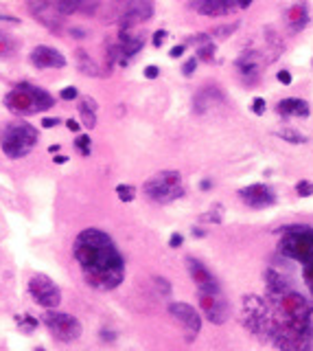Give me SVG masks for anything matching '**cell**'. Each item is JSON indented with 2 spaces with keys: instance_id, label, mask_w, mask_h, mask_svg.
<instances>
[{
  "instance_id": "obj_3",
  "label": "cell",
  "mask_w": 313,
  "mask_h": 351,
  "mask_svg": "<svg viewBox=\"0 0 313 351\" xmlns=\"http://www.w3.org/2000/svg\"><path fill=\"white\" fill-rule=\"evenodd\" d=\"M143 193L156 204H169L184 195V185H182V173L176 169L158 171L143 185Z\"/></svg>"
},
{
  "instance_id": "obj_42",
  "label": "cell",
  "mask_w": 313,
  "mask_h": 351,
  "mask_svg": "<svg viewBox=\"0 0 313 351\" xmlns=\"http://www.w3.org/2000/svg\"><path fill=\"white\" fill-rule=\"evenodd\" d=\"M182 244H184V237H182L180 233H173V235L169 237V246L171 248H180Z\"/></svg>"
},
{
  "instance_id": "obj_8",
  "label": "cell",
  "mask_w": 313,
  "mask_h": 351,
  "mask_svg": "<svg viewBox=\"0 0 313 351\" xmlns=\"http://www.w3.org/2000/svg\"><path fill=\"white\" fill-rule=\"evenodd\" d=\"M197 301L204 318H208L213 325H223L230 318V307L221 292H197Z\"/></svg>"
},
{
  "instance_id": "obj_10",
  "label": "cell",
  "mask_w": 313,
  "mask_h": 351,
  "mask_svg": "<svg viewBox=\"0 0 313 351\" xmlns=\"http://www.w3.org/2000/svg\"><path fill=\"white\" fill-rule=\"evenodd\" d=\"M239 197L252 209H267L276 202V193L272 191L269 185L257 182V185H247L243 189H239Z\"/></svg>"
},
{
  "instance_id": "obj_32",
  "label": "cell",
  "mask_w": 313,
  "mask_h": 351,
  "mask_svg": "<svg viewBox=\"0 0 313 351\" xmlns=\"http://www.w3.org/2000/svg\"><path fill=\"white\" fill-rule=\"evenodd\" d=\"M265 99L263 97H254V101H252V112L257 114V116H261V114H265Z\"/></svg>"
},
{
  "instance_id": "obj_12",
  "label": "cell",
  "mask_w": 313,
  "mask_h": 351,
  "mask_svg": "<svg viewBox=\"0 0 313 351\" xmlns=\"http://www.w3.org/2000/svg\"><path fill=\"white\" fill-rule=\"evenodd\" d=\"M151 16H154V0H132L125 16L119 20V27L121 31H129L140 22H147Z\"/></svg>"
},
{
  "instance_id": "obj_7",
  "label": "cell",
  "mask_w": 313,
  "mask_h": 351,
  "mask_svg": "<svg viewBox=\"0 0 313 351\" xmlns=\"http://www.w3.org/2000/svg\"><path fill=\"white\" fill-rule=\"evenodd\" d=\"M3 104L9 112L18 114V116L35 114L38 112V106H35V99H33V84H18L13 90L5 94Z\"/></svg>"
},
{
  "instance_id": "obj_50",
  "label": "cell",
  "mask_w": 313,
  "mask_h": 351,
  "mask_svg": "<svg viewBox=\"0 0 313 351\" xmlns=\"http://www.w3.org/2000/svg\"><path fill=\"white\" fill-rule=\"evenodd\" d=\"M72 35H79V38H83V31H81V29H72Z\"/></svg>"
},
{
  "instance_id": "obj_22",
  "label": "cell",
  "mask_w": 313,
  "mask_h": 351,
  "mask_svg": "<svg viewBox=\"0 0 313 351\" xmlns=\"http://www.w3.org/2000/svg\"><path fill=\"white\" fill-rule=\"evenodd\" d=\"M18 51V40L13 35L0 31V60H7Z\"/></svg>"
},
{
  "instance_id": "obj_30",
  "label": "cell",
  "mask_w": 313,
  "mask_h": 351,
  "mask_svg": "<svg viewBox=\"0 0 313 351\" xmlns=\"http://www.w3.org/2000/svg\"><path fill=\"white\" fill-rule=\"evenodd\" d=\"M99 5H101V0H81V7H79V11L88 16V13H94V11L99 9Z\"/></svg>"
},
{
  "instance_id": "obj_14",
  "label": "cell",
  "mask_w": 313,
  "mask_h": 351,
  "mask_svg": "<svg viewBox=\"0 0 313 351\" xmlns=\"http://www.w3.org/2000/svg\"><path fill=\"white\" fill-rule=\"evenodd\" d=\"M188 7L202 13V16L219 18V16H228L237 7V3L235 0H188Z\"/></svg>"
},
{
  "instance_id": "obj_43",
  "label": "cell",
  "mask_w": 313,
  "mask_h": 351,
  "mask_svg": "<svg viewBox=\"0 0 313 351\" xmlns=\"http://www.w3.org/2000/svg\"><path fill=\"white\" fill-rule=\"evenodd\" d=\"M66 128H68L70 132H75V134H79V130H81L79 121H75V119H68V121H66Z\"/></svg>"
},
{
  "instance_id": "obj_19",
  "label": "cell",
  "mask_w": 313,
  "mask_h": 351,
  "mask_svg": "<svg viewBox=\"0 0 313 351\" xmlns=\"http://www.w3.org/2000/svg\"><path fill=\"white\" fill-rule=\"evenodd\" d=\"M75 55H77V68L81 70L83 75H88V77H105L103 72H101V68L92 62V57H88V53H86L83 48H77Z\"/></svg>"
},
{
  "instance_id": "obj_26",
  "label": "cell",
  "mask_w": 313,
  "mask_h": 351,
  "mask_svg": "<svg viewBox=\"0 0 313 351\" xmlns=\"http://www.w3.org/2000/svg\"><path fill=\"white\" fill-rule=\"evenodd\" d=\"M215 44L208 42V44H202V46H197V62H213L215 60Z\"/></svg>"
},
{
  "instance_id": "obj_49",
  "label": "cell",
  "mask_w": 313,
  "mask_h": 351,
  "mask_svg": "<svg viewBox=\"0 0 313 351\" xmlns=\"http://www.w3.org/2000/svg\"><path fill=\"white\" fill-rule=\"evenodd\" d=\"M60 149H62V145H50V147H48V152H50V154H57Z\"/></svg>"
},
{
  "instance_id": "obj_20",
  "label": "cell",
  "mask_w": 313,
  "mask_h": 351,
  "mask_svg": "<svg viewBox=\"0 0 313 351\" xmlns=\"http://www.w3.org/2000/svg\"><path fill=\"white\" fill-rule=\"evenodd\" d=\"M237 66H239V70H241V75L245 77V79H257L259 77V72H261V64H259V57L254 55V53H250V55H243L241 60L237 62Z\"/></svg>"
},
{
  "instance_id": "obj_39",
  "label": "cell",
  "mask_w": 313,
  "mask_h": 351,
  "mask_svg": "<svg viewBox=\"0 0 313 351\" xmlns=\"http://www.w3.org/2000/svg\"><path fill=\"white\" fill-rule=\"evenodd\" d=\"M184 51H186V44H178V46H173L169 51V57H173V60H178V57L184 55Z\"/></svg>"
},
{
  "instance_id": "obj_31",
  "label": "cell",
  "mask_w": 313,
  "mask_h": 351,
  "mask_svg": "<svg viewBox=\"0 0 313 351\" xmlns=\"http://www.w3.org/2000/svg\"><path fill=\"white\" fill-rule=\"evenodd\" d=\"M77 97H79V90H77L75 86H66L60 92V99H64V101H72V99H77Z\"/></svg>"
},
{
  "instance_id": "obj_46",
  "label": "cell",
  "mask_w": 313,
  "mask_h": 351,
  "mask_svg": "<svg viewBox=\"0 0 313 351\" xmlns=\"http://www.w3.org/2000/svg\"><path fill=\"white\" fill-rule=\"evenodd\" d=\"M0 22H18V18H13V16H5V13H0Z\"/></svg>"
},
{
  "instance_id": "obj_2",
  "label": "cell",
  "mask_w": 313,
  "mask_h": 351,
  "mask_svg": "<svg viewBox=\"0 0 313 351\" xmlns=\"http://www.w3.org/2000/svg\"><path fill=\"white\" fill-rule=\"evenodd\" d=\"M38 141H40L38 128H33L26 121H11L0 132V147H3L5 156L13 160L24 158L26 154H31Z\"/></svg>"
},
{
  "instance_id": "obj_13",
  "label": "cell",
  "mask_w": 313,
  "mask_h": 351,
  "mask_svg": "<svg viewBox=\"0 0 313 351\" xmlns=\"http://www.w3.org/2000/svg\"><path fill=\"white\" fill-rule=\"evenodd\" d=\"M29 57H31V64L35 68H64L66 66L64 53L53 46H35Z\"/></svg>"
},
{
  "instance_id": "obj_16",
  "label": "cell",
  "mask_w": 313,
  "mask_h": 351,
  "mask_svg": "<svg viewBox=\"0 0 313 351\" xmlns=\"http://www.w3.org/2000/svg\"><path fill=\"white\" fill-rule=\"evenodd\" d=\"M215 99L223 101V94H221L219 88H202L193 99V108L197 110V112H206V110H210L215 106Z\"/></svg>"
},
{
  "instance_id": "obj_1",
  "label": "cell",
  "mask_w": 313,
  "mask_h": 351,
  "mask_svg": "<svg viewBox=\"0 0 313 351\" xmlns=\"http://www.w3.org/2000/svg\"><path fill=\"white\" fill-rule=\"evenodd\" d=\"M72 257L79 263L86 283L94 290L110 292L125 279V259L112 237L101 229H86L72 244Z\"/></svg>"
},
{
  "instance_id": "obj_37",
  "label": "cell",
  "mask_w": 313,
  "mask_h": 351,
  "mask_svg": "<svg viewBox=\"0 0 313 351\" xmlns=\"http://www.w3.org/2000/svg\"><path fill=\"white\" fill-rule=\"evenodd\" d=\"M166 35H169V33H166L164 29H160V31H156V33H154V46H156V48L162 46L164 40H166Z\"/></svg>"
},
{
  "instance_id": "obj_40",
  "label": "cell",
  "mask_w": 313,
  "mask_h": 351,
  "mask_svg": "<svg viewBox=\"0 0 313 351\" xmlns=\"http://www.w3.org/2000/svg\"><path fill=\"white\" fill-rule=\"evenodd\" d=\"M143 75L147 77V79H156V77L160 75V68H158V66H154V64H151V66H147V68L143 70Z\"/></svg>"
},
{
  "instance_id": "obj_41",
  "label": "cell",
  "mask_w": 313,
  "mask_h": 351,
  "mask_svg": "<svg viewBox=\"0 0 313 351\" xmlns=\"http://www.w3.org/2000/svg\"><path fill=\"white\" fill-rule=\"evenodd\" d=\"M276 79H278V82H280L282 86H289V84H291V79H294V77H291V72H289V70H280L278 75H276Z\"/></svg>"
},
{
  "instance_id": "obj_45",
  "label": "cell",
  "mask_w": 313,
  "mask_h": 351,
  "mask_svg": "<svg viewBox=\"0 0 313 351\" xmlns=\"http://www.w3.org/2000/svg\"><path fill=\"white\" fill-rule=\"evenodd\" d=\"M55 163H57V165H64V163H68V158L62 156V154H55Z\"/></svg>"
},
{
  "instance_id": "obj_34",
  "label": "cell",
  "mask_w": 313,
  "mask_h": 351,
  "mask_svg": "<svg viewBox=\"0 0 313 351\" xmlns=\"http://www.w3.org/2000/svg\"><path fill=\"white\" fill-rule=\"evenodd\" d=\"M31 3V9H33V13H38V11H44V9H50V0H29Z\"/></svg>"
},
{
  "instance_id": "obj_48",
  "label": "cell",
  "mask_w": 313,
  "mask_h": 351,
  "mask_svg": "<svg viewBox=\"0 0 313 351\" xmlns=\"http://www.w3.org/2000/svg\"><path fill=\"white\" fill-rule=\"evenodd\" d=\"M210 185H213V182H210V180H202V191H208V189H210Z\"/></svg>"
},
{
  "instance_id": "obj_11",
  "label": "cell",
  "mask_w": 313,
  "mask_h": 351,
  "mask_svg": "<svg viewBox=\"0 0 313 351\" xmlns=\"http://www.w3.org/2000/svg\"><path fill=\"white\" fill-rule=\"evenodd\" d=\"M186 270H188V274H191V279L195 285H197L200 292H221L217 277L210 272L200 259L186 257Z\"/></svg>"
},
{
  "instance_id": "obj_44",
  "label": "cell",
  "mask_w": 313,
  "mask_h": 351,
  "mask_svg": "<svg viewBox=\"0 0 313 351\" xmlns=\"http://www.w3.org/2000/svg\"><path fill=\"white\" fill-rule=\"evenodd\" d=\"M235 3H237V7H241V9H247L254 0H235Z\"/></svg>"
},
{
  "instance_id": "obj_21",
  "label": "cell",
  "mask_w": 313,
  "mask_h": 351,
  "mask_svg": "<svg viewBox=\"0 0 313 351\" xmlns=\"http://www.w3.org/2000/svg\"><path fill=\"white\" fill-rule=\"evenodd\" d=\"M33 99H35V106H38V112H44V110H50L55 106V99L50 97V92H46L40 86H33Z\"/></svg>"
},
{
  "instance_id": "obj_29",
  "label": "cell",
  "mask_w": 313,
  "mask_h": 351,
  "mask_svg": "<svg viewBox=\"0 0 313 351\" xmlns=\"http://www.w3.org/2000/svg\"><path fill=\"white\" fill-rule=\"evenodd\" d=\"M296 193L300 197H311L313 195V182L311 180H300L296 185Z\"/></svg>"
},
{
  "instance_id": "obj_51",
  "label": "cell",
  "mask_w": 313,
  "mask_h": 351,
  "mask_svg": "<svg viewBox=\"0 0 313 351\" xmlns=\"http://www.w3.org/2000/svg\"><path fill=\"white\" fill-rule=\"evenodd\" d=\"M35 351H46L44 347H35Z\"/></svg>"
},
{
  "instance_id": "obj_5",
  "label": "cell",
  "mask_w": 313,
  "mask_h": 351,
  "mask_svg": "<svg viewBox=\"0 0 313 351\" xmlns=\"http://www.w3.org/2000/svg\"><path fill=\"white\" fill-rule=\"evenodd\" d=\"M44 320L46 329L50 332L55 340L60 342H72L81 336L83 327L79 323V318H75L72 314H66V312H57V310H46V314L42 316Z\"/></svg>"
},
{
  "instance_id": "obj_6",
  "label": "cell",
  "mask_w": 313,
  "mask_h": 351,
  "mask_svg": "<svg viewBox=\"0 0 313 351\" xmlns=\"http://www.w3.org/2000/svg\"><path fill=\"white\" fill-rule=\"evenodd\" d=\"M29 294H31V298L40 307H44V310H57L62 303L60 285L46 274H33L31 279H29Z\"/></svg>"
},
{
  "instance_id": "obj_17",
  "label": "cell",
  "mask_w": 313,
  "mask_h": 351,
  "mask_svg": "<svg viewBox=\"0 0 313 351\" xmlns=\"http://www.w3.org/2000/svg\"><path fill=\"white\" fill-rule=\"evenodd\" d=\"M287 20H289V29L291 31H300V29L307 27L309 22V11H307V3H296L287 9Z\"/></svg>"
},
{
  "instance_id": "obj_24",
  "label": "cell",
  "mask_w": 313,
  "mask_h": 351,
  "mask_svg": "<svg viewBox=\"0 0 313 351\" xmlns=\"http://www.w3.org/2000/svg\"><path fill=\"white\" fill-rule=\"evenodd\" d=\"M276 136L282 138V141H287L291 145H300V143H307V136L300 134V132H296L294 128H282L276 132Z\"/></svg>"
},
{
  "instance_id": "obj_36",
  "label": "cell",
  "mask_w": 313,
  "mask_h": 351,
  "mask_svg": "<svg viewBox=\"0 0 313 351\" xmlns=\"http://www.w3.org/2000/svg\"><path fill=\"white\" fill-rule=\"evenodd\" d=\"M304 281H307V285H309L311 292H313V261L304 263Z\"/></svg>"
},
{
  "instance_id": "obj_28",
  "label": "cell",
  "mask_w": 313,
  "mask_h": 351,
  "mask_svg": "<svg viewBox=\"0 0 313 351\" xmlns=\"http://www.w3.org/2000/svg\"><path fill=\"white\" fill-rule=\"evenodd\" d=\"M239 29V22H232V24H223V27H217L213 29V33H210V38H228L230 33H235Z\"/></svg>"
},
{
  "instance_id": "obj_4",
  "label": "cell",
  "mask_w": 313,
  "mask_h": 351,
  "mask_svg": "<svg viewBox=\"0 0 313 351\" xmlns=\"http://www.w3.org/2000/svg\"><path fill=\"white\" fill-rule=\"evenodd\" d=\"M278 250L294 261H313V229H309V226H287V229H282Z\"/></svg>"
},
{
  "instance_id": "obj_23",
  "label": "cell",
  "mask_w": 313,
  "mask_h": 351,
  "mask_svg": "<svg viewBox=\"0 0 313 351\" xmlns=\"http://www.w3.org/2000/svg\"><path fill=\"white\" fill-rule=\"evenodd\" d=\"M53 9L60 13V16H70V13H77L79 7H81V0H50Z\"/></svg>"
},
{
  "instance_id": "obj_35",
  "label": "cell",
  "mask_w": 313,
  "mask_h": 351,
  "mask_svg": "<svg viewBox=\"0 0 313 351\" xmlns=\"http://www.w3.org/2000/svg\"><path fill=\"white\" fill-rule=\"evenodd\" d=\"M191 40L195 46H202V44H208V42H213V38H210V33H197V35H193V38H188Z\"/></svg>"
},
{
  "instance_id": "obj_15",
  "label": "cell",
  "mask_w": 313,
  "mask_h": 351,
  "mask_svg": "<svg viewBox=\"0 0 313 351\" xmlns=\"http://www.w3.org/2000/svg\"><path fill=\"white\" fill-rule=\"evenodd\" d=\"M276 112H278L280 116H300V119H304V116H309L311 108L304 99H298V97H287L278 101V106H276Z\"/></svg>"
},
{
  "instance_id": "obj_27",
  "label": "cell",
  "mask_w": 313,
  "mask_h": 351,
  "mask_svg": "<svg viewBox=\"0 0 313 351\" xmlns=\"http://www.w3.org/2000/svg\"><path fill=\"white\" fill-rule=\"evenodd\" d=\"M75 147H77V152L81 154V156H90V152H92L90 134H79V136L75 138Z\"/></svg>"
},
{
  "instance_id": "obj_25",
  "label": "cell",
  "mask_w": 313,
  "mask_h": 351,
  "mask_svg": "<svg viewBox=\"0 0 313 351\" xmlns=\"http://www.w3.org/2000/svg\"><path fill=\"white\" fill-rule=\"evenodd\" d=\"M116 197L125 204L134 202L136 200V187L134 185H116Z\"/></svg>"
},
{
  "instance_id": "obj_33",
  "label": "cell",
  "mask_w": 313,
  "mask_h": 351,
  "mask_svg": "<svg viewBox=\"0 0 313 351\" xmlns=\"http://www.w3.org/2000/svg\"><path fill=\"white\" fill-rule=\"evenodd\" d=\"M197 57H191V60H186L184 62V66H182V72H184V75L186 77H191L193 75V72H195V68H197Z\"/></svg>"
},
{
  "instance_id": "obj_47",
  "label": "cell",
  "mask_w": 313,
  "mask_h": 351,
  "mask_svg": "<svg viewBox=\"0 0 313 351\" xmlns=\"http://www.w3.org/2000/svg\"><path fill=\"white\" fill-rule=\"evenodd\" d=\"M191 233H193V237H204V235H206V233H204L202 229H195V226H193V231H191Z\"/></svg>"
},
{
  "instance_id": "obj_38",
  "label": "cell",
  "mask_w": 313,
  "mask_h": 351,
  "mask_svg": "<svg viewBox=\"0 0 313 351\" xmlns=\"http://www.w3.org/2000/svg\"><path fill=\"white\" fill-rule=\"evenodd\" d=\"M57 126H60V119H57V116H44V119H42V128H46V130L57 128Z\"/></svg>"
},
{
  "instance_id": "obj_18",
  "label": "cell",
  "mask_w": 313,
  "mask_h": 351,
  "mask_svg": "<svg viewBox=\"0 0 313 351\" xmlns=\"http://www.w3.org/2000/svg\"><path fill=\"white\" fill-rule=\"evenodd\" d=\"M97 101H94L92 97H83L81 101H79V116H81V123H83V128H97Z\"/></svg>"
},
{
  "instance_id": "obj_9",
  "label": "cell",
  "mask_w": 313,
  "mask_h": 351,
  "mask_svg": "<svg viewBox=\"0 0 313 351\" xmlns=\"http://www.w3.org/2000/svg\"><path fill=\"white\" fill-rule=\"evenodd\" d=\"M169 314L182 325V329L186 332V340L191 342L195 340V336L202 332V314L200 310H195L191 303H184V301H176L169 305Z\"/></svg>"
}]
</instances>
